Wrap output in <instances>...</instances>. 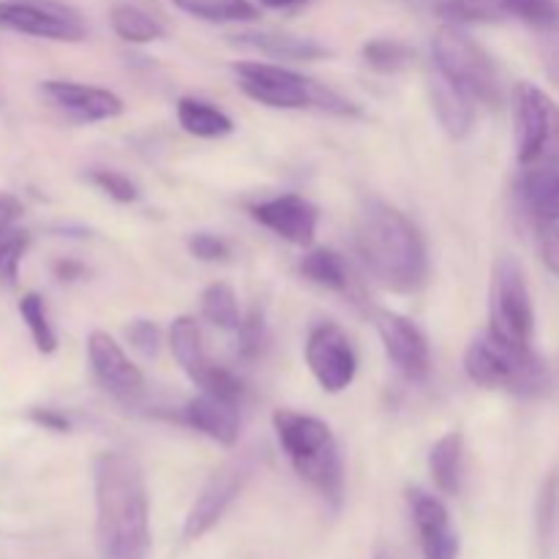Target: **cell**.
I'll list each match as a JSON object with an SVG mask.
<instances>
[{"label": "cell", "instance_id": "32", "mask_svg": "<svg viewBox=\"0 0 559 559\" xmlns=\"http://www.w3.org/2000/svg\"><path fill=\"white\" fill-rule=\"evenodd\" d=\"M508 16L527 22L538 31H555L559 27V3L557 0H500Z\"/></svg>", "mask_w": 559, "mask_h": 559}, {"label": "cell", "instance_id": "9", "mask_svg": "<svg viewBox=\"0 0 559 559\" xmlns=\"http://www.w3.org/2000/svg\"><path fill=\"white\" fill-rule=\"evenodd\" d=\"M257 464H260L257 451L235 453L233 459H227V462H224L211 478H207V484L202 486L200 497H197L194 506H191L189 516H186V524H183L186 540L202 538V535L211 533V530L222 522L224 513L229 511V506L238 500V495L246 489L251 475L257 473Z\"/></svg>", "mask_w": 559, "mask_h": 559}, {"label": "cell", "instance_id": "5", "mask_svg": "<svg viewBox=\"0 0 559 559\" xmlns=\"http://www.w3.org/2000/svg\"><path fill=\"white\" fill-rule=\"evenodd\" d=\"M235 80L238 87L254 102L265 104L273 109H317V112L342 115V118H353L358 115L349 98L338 96L331 87L320 85V82L309 80V76L289 71L284 66L273 63H235Z\"/></svg>", "mask_w": 559, "mask_h": 559}, {"label": "cell", "instance_id": "24", "mask_svg": "<svg viewBox=\"0 0 559 559\" xmlns=\"http://www.w3.org/2000/svg\"><path fill=\"white\" fill-rule=\"evenodd\" d=\"M300 273L309 278L311 284L331 293L353 295V276H349V265L344 257L333 249H314L300 260Z\"/></svg>", "mask_w": 559, "mask_h": 559}, {"label": "cell", "instance_id": "17", "mask_svg": "<svg viewBox=\"0 0 559 559\" xmlns=\"http://www.w3.org/2000/svg\"><path fill=\"white\" fill-rule=\"evenodd\" d=\"M407 500L415 519V527L420 533L424 559H456L459 535L453 533L448 508L435 495H429L424 489H409Z\"/></svg>", "mask_w": 559, "mask_h": 559}, {"label": "cell", "instance_id": "14", "mask_svg": "<svg viewBox=\"0 0 559 559\" xmlns=\"http://www.w3.org/2000/svg\"><path fill=\"white\" fill-rule=\"evenodd\" d=\"M87 360L98 385L118 402L131 404L145 393V377L109 333L93 331L87 336Z\"/></svg>", "mask_w": 559, "mask_h": 559}, {"label": "cell", "instance_id": "22", "mask_svg": "<svg viewBox=\"0 0 559 559\" xmlns=\"http://www.w3.org/2000/svg\"><path fill=\"white\" fill-rule=\"evenodd\" d=\"M429 469L442 495H456L464 478V437L462 431L440 437L429 453Z\"/></svg>", "mask_w": 559, "mask_h": 559}, {"label": "cell", "instance_id": "29", "mask_svg": "<svg viewBox=\"0 0 559 559\" xmlns=\"http://www.w3.org/2000/svg\"><path fill=\"white\" fill-rule=\"evenodd\" d=\"M20 314L25 320L27 331H31L33 344L41 355H52L58 349V333H55L52 322H49L47 314V304L38 293H27L22 295L20 300Z\"/></svg>", "mask_w": 559, "mask_h": 559}, {"label": "cell", "instance_id": "4", "mask_svg": "<svg viewBox=\"0 0 559 559\" xmlns=\"http://www.w3.org/2000/svg\"><path fill=\"white\" fill-rule=\"evenodd\" d=\"M469 380L489 391H508L513 396H544L551 388V371L535 349H519L491 333L473 338L464 355Z\"/></svg>", "mask_w": 559, "mask_h": 559}, {"label": "cell", "instance_id": "28", "mask_svg": "<svg viewBox=\"0 0 559 559\" xmlns=\"http://www.w3.org/2000/svg\"><path fill=\"white\" fill-rule=\"evenodd\" d=\"M200 309L202 317H205L211 325L222 328V331H238L240 320H243L238 309V298H235V289L224 282L211 284V287L202 293Z\"/></svg>", "mask_w": 559, "mask_h": 559}, {"label": "cell", "instance_id": "15", "mask_svg": "<svg viewBox=\"0 0 559 559\" xmlns=\"http://www.w3.org/2000/svg\"><path fill=\"white\" fill-rule=\"evenodd\" d=\"M251 218L276 233L293 246L314 243L317 227H320V211L309 200L298 194H282L273 200L257 202L249 207Z\"/></svg>", "mask_w": 559, "mask_h": 559}, {"label": "cell", "instance_id": "41", "mask_svg": "<svg viewBox=\"0 0 559 559\" xmlns=\"http://www.w3.org/2000/svg\"><path fill=\"white\" fill-rule=\"evenodd\" d=\"M265 9H293V5L306 3V0H260Z\"/></svg>", "mask_w": 559, "mask_h": 559}, {"label": "cell", "instance_id": "18", "mask_svg": "<svg viewBox=\"0 0 559 559\" xmlns=\"http://www.w3.org/2000/svg\"><path fill=\"white\" fill-rule=\"evenodd\" d=\"M183 424H189L191 429L205 435L207 440L218 442V445L229 448L238 442V404H229L224 399L211 396V393L202 391L200 396L191 399L183 409Z\"/></svg>", "mask_w": 559, "mask_h": 559}, {"label": "cell", "instance_id": "6", "mask_svg": "<svg viewBox=\"0 0 559 559\" xmlns=\"http://www.w3.org/2000/svg\"><path fill=\"white\" fill-rule=\"evenodd\" d=\"M435 66L442 76L462 87L473 102L495 107L502 96L500 74L489 55L467 36L459 25H442L431 41Z\"/></svg>", "mask_w": 559, "mask_h": 559}, {"label": "cell", "instance_id": "43", "mask_svg": "<svg viewBox=\"0 0 559 559\" xmlns=\"http://www.w3.org/2000/svg\"><path fill=\"white\" fill-rule=\"evenodd\" d=\"M377 559H391V557H388V555H380Z\"/></svg>", "mask_w": 559, "mask_h": 559}, {"label": "cell", "instance_id": "16", "mask_svg": "<svg viewBox=\"0 0 559 559\" xmlns=\"http://www.w3.org/2000/svg\"><path fill=\"white\" fill-rule=\"evenodd\" d=\"M41 93L52 107H58L76 123H98V120H112L126 112L123 98L104 87L80 85V82L69 80H47L41 85Z\"/></svg>", "mask_w": 559, "mask_h": 559}, {"label": "cell", "instance_id": "37", "mask_svg": "<svg viewBox=\"0 0 559 559\" xmlns=\"http://www.w3.org/2000/svg\"><path fill=\"white\" fill-rule=\"evenodd\" d=\"M538 251L549 273H555L559 278V222L538 224Z\"/></svg>", "mask_w": 559, "mask_h": 559}, {"label": "cell", "instance_id": "30", "mask_svg": "<svg viewBox=\"0 0 559 559\" xmlns=\"http://www.w3.org/2000/svg\"><path fill=\"white\" fill-rule=\"evenodd\" d=\"M364 60L380 74H396L415 60V49L396 38H374L364 47Z\"/></svg>", "mask_w": 559, "mask_h": 559}, {"label": "cell", "instance_id": "40", "mask_svg": "<svg viewBox=\"0 0 559 559\" xmlns=\"http://www.w3.org/2000/svg\"><path fill=\"white\" fill-rule=\"evenodd\" d=\"M22 218V202L11 194H0V229L11 227Z\"/></svg>", "mask_w": 559, "mask_h": 559}, {"label": "cell", "instance_id": "33", "mask_svg": "<svg viewBox=\"0 0 559 559\" xmlns=\"http://www.w3.org/2000/svg\"><path fill=\"white\" fill-rule=\"evenodd\" d=\"M87 180L96 186L98 191H104L107 197H112L120 205H129V202L140 200V189L131 178H126L123 173H115V169H93L87 173Z\"/></svg>", "mask_w": 559, "mask_h": 559}, {"label": "cell", "instance_id": "25", "mask_svg": "<svg viewBox=\"0 0 559 559\" xmlns=\"http://www.w3.org/2000/svg\"><path fill=\"white\" fill-rule=\"evenodd\" d=\"M435 14L445 25H489L508 16L500 0H437Z\"/></svg>", "mask_w": 559, "mask_h": 559}, {"label": "cell", "instance_id": "35", "mask_svg": "<svg viewBox=\"0 0 559 559\" xmlns=\"http://www.w3.org/2000/svg\"><path fill=\"white\" fill-rule=\"evenodd\" d=\"M126 338H129V344L136 349V353L147 355V358H153V355L158 353V344H162V333H158V328L147 320L129 322V328H126Z\"/></svg>", "mask_w": 559, "mask_h": 559}, {"label": "cell", "instance_id": "36", "mask_svg": "<svg viewBox=\"0 0 559 559\" xmlns=\"http://www.w3.org/2000/svg\"><path fill=\"white\" fill-rule=\"evenodd\" d=\"M189 251L202 262H224L229 257L227 240L211 233H197L189 238Z\"/></svg>", "mask_w": 559, "mask_h": 559}, {"label": "cell", "instance_id": "26", "mask_svg": "<svg viewBox=\"0 0 559 559\" xmlns=\"http://www.w3.org/2000/svg\"><path fill=\"white\" fill-rule=\"evenodd\" d=\"M109 22H112V31L129 44H151L164 38L162 22L147 14V11L136 9V5H115L112 14H109Z\"/></svg>", "mask_w": 559, "mask_h": 559}, {"label": "cell", "instance_id": "39", "mask_svg": "<svg viewBox=\"0 0 559 559\" xmlns=\"http://www.w3.org/2000/svg\"><path fill=\"white\" fill-rule=\"evenodd\" d=\"M27 418L33 420L36 426H41V429L47 431H58V435H66V431H71V420L66 418L60 409H47V407H36L27 413Z\"/></svg>", "mask_w": 559, "mask_h": 559}, {"label": "cell", "instance_id": "19", "mask_svg": "<svg viewBox=\"0 0 559 559\" xmlns=\"http://www.w3.org/2000/svg\"><path fill=\"white\" fill-rule=\"evenodd\" d=\"M519 197L535 222H559V164L527 167L519 178Z\"/></svg>", "mask_w": 559, "mask_h": 559}, {"label": "cell", "instance_id": "34", "mask_svg": "<svg viewBox=\"0 0 559 559\" xmlns=\"http://www.w3.org/2000/svg\"><path fill=\"white\" fill-rule=\"evenodd\" d=\"M235 333H238V353L243 360H254L265 347V322H262V314L257 309L246 320H240Z\"/></svg>", "mask_w": 559, "mask_h": 559}, {"label": "cell", "instance_id": "7", "mask_svg": "<svg viewBox=\"0 0 559 559\" xmlns=\"http://www.w3.org/2000/svg\"><path fill=\"white\" fill-rule=\"evenodd\" d=\"M489 333L519 349H533L535 306L522 265L513 257H500L491 271Z\"/></svg>", "mask_w": 559, "mask_h": 559}, {"label": "cell", "instance_id": "8", "mask_svg": "<svg viewBox=\"0 0 559 559\" xmlns=\"http://www.w3.org/2000/svg\"><path fill=\"white\" fill-rule=\"evenodd\" d=\"M513 123L522 167L559 164V107L533 82L513 87Z\"/></svg>", "mask_w": 559, "mask_h": 559}, {"label": "cell", "instance_id": "42", "mask_svg": "<svg viewBox=\"0 0 559 559\" xmlns=\"http://www.w3.org/2000/svg\"><path fill=\"white\" fill-rule=\"evenodd\" d=\"M55 271H58L60 278H74L76 273L82 271V267L80 265H71V262H60V265L55 267Z\"/></svg>", "mask_w": 559, "mask_h": 559}, {"label": "cell", "instance_id": "20", "mask_svg": "<svg viewBox=\"0 0 559 559\" xmlns=\"http://www.w3.org/2000/svg\"><path fill=\"white\" fill-rule=\"evenodd\" d=\"M429 91H431V107H435L437 120H440L442 129H445L453 140L467 136L475 120L473 96H467L462 87L453 85V82L448 80V76H442L440 71L431 76Z\"/></svg>", "mask_w": 559, "mask_h": 559}, {"label": "cell", "instance_id": "27", "mask_svg": "<svg viewBox=\"0 0 559 559\" xmlns=\"http://www.w3.org/2000/svg\"><path fill=\"white\" fill-rule=\"evenodd\" d=\"M180 11L205 22H251L257 5L251 0H173Z\"/></svg>", "mask_w": 559, "mask_h": 559}, {"label": "cell", "instance_id": "23", "mask_svg": "<svg viewBox=\"0 0 559 559\" xmlns=\"http://www.w3.org/2000/svg\"><path fill=\"white\" fill-rule=\"evenodd\" d=\"M178 123L183 126V131L200 136V140H218V136L233 134L235 129L233 118L227 112L213 107L211 102L191 96H183L178 102Z\"/></svg>", "mask_w": 559, "mask_h": 559}, {"label": "cell", "instance_id": "1", "mask_svg": "<svg viewBox=\"0 0 559 559\" xmlns=\"http://www.w3.org/2000/svg\"><path fill=\"white\" fill-rule=\"evenodd\" d=\"M96 544L102 559H147L151 506L142 469L123 453H102L93 464Z\"/></svg>", "mask_w": 559, "mask_h": 559}, {"label": "cell", "instance_id": "21", "mask_svg": "<svg viewBox=\"0 0 559 559\" xmlns=\"http://www.w3.org/2000/svg\"><path fill=\"white\" fill-rule=\"evenodd\" d=\"M235 44L249 49H260V52L271 55V58L282 60H317L325 58L328 47L317 44L314 38L293 36V33H278V31H246L233 36Z\"/></svg>", "mask_w": 559, "mask_h": 559}, {"label": "cell", "instance_id": "2", "mask_svg": "<svg viewBox=\"0 0 559 559\" xmlns=\"http://www.w3.org/2000/svg\"><path fill=\"white\" fill-rule=\"evenodd\" d=\"M355 254L366 273L391 293H418L429 276V254L420 229L382 200H369L360 207Z\"/></svg>", "mask_w": 559, "mask_h": 559}, {"label": "cell", "instance_id": "10", "mask_svg": "<svg viewBox=\"0 0 559 559\" xmlns=\"http://www.w3.org/2000/svg\"><path fill=\"white\" fill-rule=\"evenodd\" d=\"M169 347H173L175 360L189 374L191 382H197L211 396L224 399L229 404H240V399H243V382L233 371L207 358L205 344H202L200 322L194 317H178L173 322V328H169Z\"/></svg>", "mask_w": 559, "mask_h": 559}, {"label": "cell", "instance_id": "38", "mask_svg": "<svg viewBox=\"0 0 559 559\" xmlns=\"http://www.w3.org/2000/svg\"><path fill=\"white\" fill-rule=\"evenodd\" d=\"M540 55H544V69L546 74H549L551 85L559 91V27H555V31H546Z\"/></svg>", "mask_w": 559, "mask_h": 559}, {"label": "cell", "instance_id": "12", "mask_svg": "<svg viewBox=\"0 0 559 559\" xmlns=\"http://www.w3.org/2000/svg\"><path fill=\"white\" fill-rule=\"evenodd\" d=\"M306 364L325 393H342L358 374V355L353 342L336 322H320L306 338Z\"/></svg>", "mask_w": 559, "mask_h": 559}, {"label": "cell", "instance_id": "3", "mask_svg": "<svg viewBox=\"0 0 559 559\" xmlns=\"http://www.w3.org/2000/svg\"><path fill=\"white\" fill-rule=\"evenodd\" d=\"M273 429L295 473L331 506L344 497V464L331 426L295 409H278Z\"/></svg>", "mask_w": 559, "mask_h": 559}, {"label": "cell", "instance_id": "11", "mask_svg": "<svg viewBox=\"0 0 559 559\" xmlns=\"http://www.w3.org/2000/svg\"><path fill=\"white\" fill-rule=\"evenodd\" d=\"M0 27L49 41H82L85 22L58 0H0Z\"/></svg>", "mask_w": 559, "mask_h": 559}, {"label": "cell", "instance_id": "13", "mask_svg": "<svg viewBox=\"0 0 559 559\" xmlns=\"http://www.w3.org/2000/svg\"><path fill=\"white\" fill-rule=\"evenodd\" d=\"M374 325L385 355L407 380L424 382L431 371L429 342L415 322L388 309H374Z\"/></svg>", "mask_w": 559, "mask_h": 559}, {"label": "cell", "instance_id": "31", "mask_svg": "<svg viewBox=\"0 0 559 559\" xmlns=\"http://www.w3.org/2000/svg\"><path fill=\"white\" fill-rule=\"evenodd\" d=\"M27 246H31V235L22 227L11 224V227L0 229V284L3 287H14L16 284Z\"/></svg>", "mask_w": 559, "mask_h": 559}]
</instances>
